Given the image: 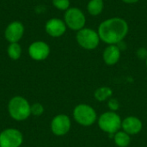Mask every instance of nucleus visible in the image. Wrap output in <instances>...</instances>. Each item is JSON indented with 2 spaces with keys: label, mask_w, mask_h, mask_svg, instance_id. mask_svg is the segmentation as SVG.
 I'll list each match as a JSON object with an SVG mask.
<instances>
[{
  "label": "nucleus",
  "mask_w": 147,
  "mask_h": 147,
  "mask_svg": "<svg viewBox=\"0 0 147 147\" xmlns=\"http://www.w3.org/2000/svg\"><path fill=\"white\" fill-rule=\"evenodd\" d=\"M127 22L121 17H112L103 21L98 27L100 40L109 45H116L128 33Z\"/></svg>",
  "instance_id": "obj_1"
},
{
  "label": "nucleus",
  "mask_w": 147,
  "mask_h": 147,
  "mask_svg": "<svg viewBox=\"0 0 147 147\" xmlns=\"http://www.w3.org/2000/svg\"><path fill=\"white\" fill-rule=\"evenodd\" d=\"M9 114L17 121H25L31 115V105L22 96H15L8 104Z\"/></svg>",
  "instance_id": "obj_2"
},
{
  "label": "nucleus",
  "mask_w": 147,
  "mask_h": 147,
  "mask_svg": "<svg viewBox=\"0 0 147 147\" xmlns=\"http://www.w3.org/2000/svg\"><path fill=\"white\" fill-rule=\"evenodd\" d=\"M78 45L87 50H93L99 45L100 37L97 32L91 28H84L78 31L76 35Z\"/></svg>",
  "instance_id": "obj_3"
},
{
  "label": "nucleus",
  "mask_w": 147,
  "mask_h": 147,
  "mask_svg": "<svg viewBox=\"0 0 147 147\" xmlns=\"http://www.w3.org/2000/svg\"><path fill=\"white\" fill-rule=\"evenodd\" d=\"M98 125L102 131L113 134H116L121 127V120L116 113L107 112L100 116Z\"/></svg>",
  "instance_id": "obj_4"
},
{
  "label": "nucleus",
  "mask_w": 147,
  "mask_h": 147,
  "mask_svg": "<svg viewBox=\"0 0 147 147\" xmlns=\"http://www.w3.org/2000/svg\"><path fill=\"white\" fill-rule=\"evenodd\" d=\"M75 121L82 126L88 127L92 125L96 120V113L90 106L87 104L78 105L73 111Z\"/></svg>",
  "instance_id": "obj_5"
},
{
  "label": "nucleus",
  "mask_w": 147,
  "mask_h": 147,
  "mask_svg": "<svg viewBox=\"0 0 147 147\" xmlns=\"http://www.w3.org/2000/svg\"><path fill=\"white\" fill-rule=\"evenodd\" d=\"M64 22L69 28L79 31L84 28L86 18L81 9L78 8H69L65 13Z\"/></svg>",
  "instance_id": "obj_6"
},
{
  "label": "nucleus",
  "mask_w": 147,
  "mask_h": 147,
  "mask_svg": "<svg viewBox=\"0 0 147 147\" xmlns=\"http://www.w3.org/2000/svg\"><path fill=\"white\" fill-rule=\"evenodd\" d=\"M22 140V133L15 128H7L0 134V147H20Z\"/></svg>",
  "instance_id": "obj_7"
},
{
  "label": "nucleus",
  "mask_w": 147,
  "mask_h": 147,
  "mask_svg": "<svg viewBox=\"0 0 147 147\" xmlns=\"http://www.w3.org/2000/svg\"><path fill=\"white\" fill-rule=\"evenodd\" d=\"M71 128V120L65 115H59L55 116L51 122L52 132L57 136L66 134Z\"/></svg>",
  "instance_id": "obj_8"
},
{
  "label": "nucleus",
  "mask_w": 147,
  "mask_h": 147,
  "mask_svg": "<svg viewBox=\"0 0 147 147\" xmlns=\"http://www.w3.org/2000/svg\"><path fill=\"white\" fill-rule=\"evenodd\" d=\"M29 56L36 61L46 59L50 53L49 46L44 41H34L28 47Z\"/></svg>",
  "instance_id": "obj_9"
},
{
  "label": "nucleus",
  "mask_w": 147,
  "mask_h": 147,
  "mask_svg": "<svg viewBox=\"0 0 147 147\" xmlns=\"http://www.w3.org/2000/svg\"><path fill=\"white\" fill-rule=\"evenodd\" d=\"M23 33H24V27L22 23L16 21L8 25L4 32V36L9 42L14 43V42H18L21 40V38L23 35Z\"/></svg>",
  "instance_id": "obj_10"
},
{
  "label": "nucleus",
  "mask_w": 147,
  "mask_h": 147,
  "mask_svg": "<svg viewBox=\"0 0 147 147\" xmlns=\"http://www.w3.org/2000/svg\"><path fill=\"white\" fill-rule=\"evenodd\" d=\"M46 32L52 37L62 36L66 30V24L59 18H52L48 20L45 26Z\"/></svg>",
  "instance_id": "obj_11"
},
{
  "label": "nucleus",
  "mask_w": 147,
  "mask_h": 147,
  "mask_svg": "<svg viewBox=\"0 0 147 147\" xmlns=\"http://www.w3.org/2000/svg\"><path fill=\"white\" fill-rule=\"evenodd\" d=\"M121 127L124 132L129 135H134L139 134L142 129V122L141 121L134 116L127 117L121 122Z\"/></svg>",
  "instance_id": "obj_12"
},
{
  "label": "nucleus",
  "mask_w": 147,
  "mask_h": 147,
  "mask_svg": "<svg viewBox=\"0 0 147 147\" xmlns=\"http://www.w3.org/2000/svg\"><path fill=\"white\" fill-rule=\"evenodd\" d=\"M102 58L107 65H115L121 58L120 47L117 45H109L103 51Z\"/></svg>",
  "instance_id": "obj_13"
},
{
  "label": "nucleus",
  "mask_w": 147,
  "mask_h": 147,
  "mask_svg": "<svg viewBox=\"0 0 147 147\" xmlns=\"http://www.w3.org/2000/svg\"><path fill=\"white\" fill-rule=\"evenodd\" d=\"M104 8L103 0H90L87 5L88 12L91 16H98L100 15Z\"/></svg>",
  "instance_id": "obj_14"
},
{
  "label": "nucleus",
  "mask_w": 147,
  "mask_h": 147,
  "mask_svg": "<svg viewBox=\"0 0 147 147\" xmlns=\"http://www.w3.org/2000/svg\"><path fill=\"white\" fill-rule=\"evenodd\" d=\"M115 142L116 146L119 147H127L130 144L131 139L129 134H127L125 132L118 131L115 135Z\"/></svg>",
  "instance_id": "obj_15"
},
{
  "label": "nucleus",
  "mask_w": 147,
  "mask_h": 147,
  "mask_svg": "<svg viewBox=\"0 0 147 147\" xmlns=\"http://www.w3.org/2000/svg\"><path fill=\"white\" fill-rule=\"evenodd\" d=\"M113 94L112 90L109 87H101L95 91V97L99 102H103L109 99Z\"/></svg>",
  "instance_id": "obj_16"
},
{
  "label": "nucleus",
  "mask_w": 147,
  "mask_h": 147,
  "mask_svg": "<svg viewBox=\"0 0 147 147\" xmlns=\"http://www.w3.org/2000/svg\"><path fill=\"white\" fill-rule=\"evenodd\" d=\"M7 52H8L9 57L11 59L16 60V59H18L21 57L22 48H21V46L17 42H14V43H10L9 44V46L8 47Z\"/></svg>",
  "instance_id": "obj_17"
},
{
  "label": "nucleus",
  "mask_w": 147,
  "mask_h": 147,
  "mask_svg": "<svg viewBox=\"0 0 147 147\" xmlns=\"http://www.w3.org/2000/svg\"><path fill=\"white\" fill-rule=\"evenodd\" d=\"M55 8L60 10H67L70 8V0H53Z\"/></svg>",
  "instance_id": "obj_18"
},
{
  "label": "nucleus",
  "mask_w": 147,
  "mask_h": 147,
  "mask_svg": "<svg viewBox=\"0 0 147 147\" xmlns=\"http://www.w3.org/2000/svg\"><path fill=\"white\" fill-rule=\"evenodd\" d=\"M43 112H44V108L40 103L36 102L31 105V115H34L35 116H40L43 114Z\"/></svg>",
  "instance_id": "obj_19"
},
{
  "label": "nucleus",
  "mask_w": 147,
  "mask_h": 147,
  "mask_svg": "<svg viewBox=\"0 0 147 147\" xmlns=\"http://www.w3.org/2000/svg\"><path fill=\"white\" fill-rule=\"evenodd\" d=\"M108 105H109V108L113 112H114V111L118 110V109H119V108H120L119 102H118L116 99H115V98L110 99V100L109 101V102H108Z\"/></svg>",
  "instance_id": "obj_20"
},
{
  "label": "nucleus",
  "mask_w": 147,
  "mask_h": 147,
  "mask_svg": "<svg viewBox=\"0 0 147 147\" xmlns=\"http://www.w3.org/2000/svg\"><path fill=\"white\" fill-rule=\"evenodd\" d=\"M122 1L126 3H134L139 2L140 0H122Z\"/></svg>",
  "instance_id": "obj_21"
},
{
  "label": "nucleus",
  "mask_w": 147,
  "mask_h": 147,
  "mask_svg": "<svg viewBox=\"0 0 147 147\" xmlns=\"http://www.w3.org/2000/svg\"><path fill=\"white\" fill-rule=\"evenodd\" d=\"M146 66H147V58H146Z\"/></svg>",
  "instance_id": "obj_22"
}]
</instances>
